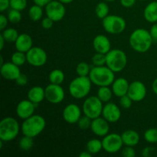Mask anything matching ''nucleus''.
Masks as SVG:
<instances>
[{
	"label": "nucleus",
	"instance_id": "obj_1",
	"mask_svg": "<svg viewBox=\"0 0 157 157\" xmlns=\"http://www.w3.org/2000/svg\"><path fill=\"white\" fill-rule=\"evenodd\" d=\"M153 41L150 31L144 29H135L130 34L129 39L130 47L139 53H145L150 50Z\"/></svg>",
	"mask_w": 157,
	"mask_h": 157
},
{
	"label": "nucleus",
	"instance_id": "obj_2",
	"mask_svg": "<svg viewBox=\"0 0 157 157\" xmlns=\"http://www.w3.org/2000/svg\"><path fill=\"white\" fill-rule=\"evenodd\" d=\"M115 72L106 66H94L90 69L89 78L92 84L98 87L110 86L115 80Z\"/></svg>",
	"mask_w": 157,
	"mask_h": 157
},
{
	"label": "nucleus",
	"instance_id": "obj_3",
	"mask_svg": "<svg viewBox=\"0 0 157 157\" xmlns=\"http://www.w3.org/2000/svg\"><path fill=\"white\" fill-rule=\"evenodd\" d=\"M45 127V119L41 115L33 114L30 117L24 120L21 125V131L25 136L34 138L42 133Z\"/></svg>",
	"mask_w": 157,
	"mask_h": 157
},
{
	"label": "nucleus",
	"instance_id": "obj_4",
	"mask_svg": "<svg viewBox=\"0 0 157 157\" xmlns=\"http://www.w3.org/2000/svg\"><path fill=\"white\" fill-rule=\"evenodd\" d=\"M92 82L89 76H78L71 81L69 84V94L75 99L86 98L91 90Z\"/></svg>",
	"mask_w": 157,
	"mask_h": 157
},
{
	"label": "nucleus",
	"instance_id": "obj_5",
	"mask_svg": "<svg viewBox=\"0 0 157 157\" xmlns=\"http://www.w3.org/2000/svg\"><path fill=\"white\" fill-rule=\"evenodd\" d=\"M21 127L18 121L12 117H5L0 121V140L10 142L18 136Z\"/></svg>",
	"mask_w": 157,
	"mask_h": 157
},
{
	"label": "nucleus",
	"instance_id": "obj_6",
	"mask_svg": "<svg viewBox=\"0 0 157 157\" xmlns=\"http://www.w3.org/2000/svg\"><path fill=\"white\" fill-rule=\"evenodd\" d=\"M127 64V55L121 49H112L106 54V65L115 73L122 71Z\"/></svg>",
	"mask_w": 157,
	"mask_h": 157
},
{
	"label": "nucleus",
	"instance_id": "obj_7",
	"mask_svg": "<svg viewBox=\"0 0 157 157\" xmlns=\"http://www.w3.org/2000/svg\"><path fill=\"white\" fill-rule=\"evenodd\" d=\"M103 107L104 103L98 96H90L86 98L83 103L82 111L85 116L94 120L102 115Z\"/></svg>",
	"mask_w": 157,
	"mask_h": 157
},
{
	"label": "nucleus",
	"instance_id": "obj_8",
	"mask_svg": "<svg viewBox=\"0 0 157 157\" xmlns=\"http://www.w3.org/2000/svg\"><path fill=\"white\" fill-rule=\"evenodd\" d=\"M102 25L107 33L118 35L125 30L127 22L124 18L119 15H108L102 19Z\"/></svg>",
	"mask_w": 157,
	"mask_h": 157
},
{
	"label": "nucleus",
	"instance_id": "obj_9",
	"mask_svg": "<svg viewBox=\"0 0 157 157\" xmlns=\"http://www.w3.org/2000/svg\"><path fill=\"white\" fill-rule=\"evenodd\" d=\"M103 150L108 153H116L122 150L124 142L121 135L110 133L104 136L102 140Z\"/></svg>",
	"mask_w": 157,
	"mask_h": 157
},
{
	"label": "nucleus",
	"instance_id": "obj_10",
	"mask_svg": "<svg viewBox=\"0 0 157 157\" xmlns=\"http://www.w3.org/2000/svg\"><path fill=\"white\" fill-rule=\"evenodd\" d=\"M27 62L33 67H42L46 64L48 55L45 51L40 47H32L26 52Z\"/></svg>",
	"mask_w": 157,
	"mask_h": 157
},
{
	"label": "nucleus",
	"instance_id": "obj_11",
	"mask_svg": "<svg viewBox=\"0 0 157 157\" xmlns=\"http://www.w3.org/2000/svg\"><path fill=\"white\" fill-rule=\"evenodd\" d=\"M46 16L52 18L55 22L59 21L64 18L66 14V9L64 3L58 0H53L44 7Z\"/></svg>",
	"mask_w": 157,
	"mask_h": 157
},
{
	"label": "nucleus",
	"instance_id": "obj_12",
	"mask_svg": "<svg viewBox=\"0 0 157 157\" xmlns=\"http://www.w3.org/2000/svg\"><path fill=\"white\" fill-rule=\"evenodd\" d=\"M45 99L49 103L53 104H58L62 102L65 97V92L61 84H52L44 88Z\"/></svg>",
	"mask_w": 157,
	"mask_h": 157
},
{
	"label": "nucleus",
	"instance_id": "obj_13",
	"mask_svg": "<svg viewBox=\"0 0 157 157\" xmlns=\"http://www.w3.org/2000/svg\"><path fill=\"white\" fill-rule=\"evenodd\" d=\"M147 94L145 84L139 81H133L130 84L127 95L134 102H140L146 98Z\"/></svg>",
	"mask_w": 157,
	"mask_h": 157
},
{
	"label": "nucleus",
	"instance_id": "obj_14",
	"mask_svg": "<svg viewBox=\"0 0 157 157\" xmlns=\"http://www.w3.org/2000/svg\"><path fill=\"white\" fill-rule=\"evenodd\" d=\"M81 111L79 106L75 104H67L63 110V119L66 123L70 124H78V121L81 117Z\"/></svg>",
	"mask_w": 157,
	"mask_h": 157
},
{
	"label": "nucleus",
	"instance_id": "obj_15",
	"mask_svg": "<svg viewBox=\"0 0 157 157\" xmlns=\"http://www.w3.org/2000/svg\"><path fill=\"white\" fill-rule=\"evenodd\" d=\"M101 116L107 120L110 124L116 123L121 119V110L116 104L112 102L106 103L103 107L102 115Z\"/></svg>",
	"mask_w": 157,
	"mask_h": 157
},
{
	"label": "nucleus",
	"instance_id": "obj_16",
	"mask_svg": "<svg viewBox=\"0 0 157 157\" xmlns=\"http://www.w3.org/2000/svg\"><path fill=\"white\" fill-rule=\"evenodd\" d=\"M38 104L28 100H22L16 106L15 113L20 119L25 120L34 114L35 107Z\"/></svg>",
	"mask_w": 157,
	"mask_h": 157
},
{
	"label": "nucleus",
	"instance_id": "obj_17",
	"mask_svg": "<svg viewBox=\"0 0 157 157\" xmlns=\"http://www.w3.org/2000/svg\"><path fill=\"white\" fill-rule=\"evenodd\" d=\"M110 123L104 119V117H97L92 120V124L90 126V130L92 133L100 137H104L110 133Z\"/></svg>",
	"mask_w": 157,
	"mask_h": 157
},
{
	"label": "nucleus",
	"instance_id": "obj_18",
	"mask_svg": "<svg viewBox=\"0 0 157 157\" xmlns=\"http://www.w3.org/2000/svg\"><path fill=\"white\" fill-rule=\"evenodd\" d=\"M0 73L2 77L8 81H15L21 74L19 66L16 65L12 61L6 62L1 65Z\"/></svg>",
	"mask_w": 157,
	"mask_h": 157
},
{
	"label": "nucleus",
	"instance_id": "obj_19",
	"mask_svg": "<svg viewBox=\"0 0 157 157\" xmlns=\"http://www.w3.org/2000/svg\"><path fill=\"white\" fill-rule=\"evenodd\" d=\"M93 47L96 52L106 55L111 50V43L107 36L98 35L94 38Z\"/></svg>",
	"mask_w": 157,
	"mask_h": 157
},
{
	"label": "nucleus",
	"instance_id": "obj_20",
	"mask_svg": "<svg viewBox=\"0 0 157 157\" xmlns=\"http://www.w3.org/2000/svg\"><path fill=\"white\" fill-rule=\"evenodd\" d=\"M32 45H33L32 38L27 33L20 34L15 42V47L16 51H19V52H24V53L29 52L33 47Z\"/></svg>",
	"mask_w": 157,
	"mask_h": 157
},
{
	"label": "nucleus",
	"instance_id": "obj_21",
	"mask_svg": "<svg viewBox=\"0 0 157 157\" xmlns=\"http://www.w3.org/2000/svg\"><path fill=\"white\" fill-rule=\"evenodd\" d=\"M111 86L113 94L118 98H121V97L127 94L130 84L126 78H119L114 80Z\"/></svg>",
	"mask_w": 157,
	"mask_h": 157
},
{
	"label": "nucleus",
	"instance_id": "obj_22",
	"mask_svg": "<svg viewBox=\"0 0 157 157\" xmlns=\"http://www.w3.org/2000/svg\"><path fill=\"white\" fill-rule=\"evenodd\" d=\"M28 99L35 104H38L45 99V92L44 88L40 87V86H35L32 87L28 91L27 94Z\"/></svg>",
	"mask_w": 157,
	"mask_h": 157
},
{
	"label": "nucleus",
	"instance_id": "obj_23",
	"mask_svg": "<svg viewBox=\"0 0 157 157\" xmlns=\"http://www.w3.org/2000/svg\"><path fill=\"white\" fill-rule=\"evenodd\" d=\"M124 146H128V147H136L140 142L139 133L133 130H127L124 131L121 134Z\"/></svg>",
	"mask_w": 157,
	"mask_h": 157
},
{
	"label": "nucleus",
	"instance_id": "obj_24",
	"mask_svg": "<svg viewBox=\"0 0 157 157\" xmlns=\"http://www.w3.org/2000/svg\"><path fill=\"white\" fill-rule=\"evenodd\" d=\"M144 16L148 22H157V1L151 2L146 6L144 11Z\"/></svg>",
	"mask_w": 157,
	"mask_h": 157
},
{
	"label": "nucleus",
	"instance_id": "obj_25",
	"mask_svg": "<svg viewBox=\"0 0 157 157\" xmlns=\"http://www.w3.org/2000/svg\"><path fill=\"white\" fill-rule=\"evenodd\" d=\"M113 90L111 88L109 87V86H104V87H99V89L97 93V96L98 97L100 100L103 103H108L110 102V100L113 97Z\"/></svg>",
	"mask_w": 157,
	"mask_h": 157
},
{
	"label": "nucleus",
	"instance_id": "obj_26",
	"mask_svg": "<svg viewBox=\"0 0 157 157\" xmlns=\"http://www.w3.org/2000/svg\"><path fill=\"white\" fill-rule=\"evenodd\" d=\"M43 7L38 5H33L31 6L29 10V16L30 19L33 21H38L42 18L43 16Z\"/></svg>",
	"mask_w": 157,
	"mask_h": 157
},
{
	"label": "nucleus",
	"instance_id": "obj_27",
	"mask_svg": "<svg viewBox=\"0 0 157 157\" xmlns=\"http://www.w3.org/2000/svg\"><path fill=\"white\" fill-rule=\"evenodd\" d=\"M49 81L52 84H61L64 81V72L60 69H55V70L52 71L51 73L49 74Z\"/></svg>",
	"mask_w": 157,
	"mask_h": 157
},
{
	"label": "nucleus",
	"instance_id": "obj_28",
	"mask_svg": "<svg viewBox=\"0 0 157 157\" xmlns=\"http://www.w3.org/2000/svg\"><path fill=\"white\" fill-rule=\"evenodd\" d=\"M87 150L90 152L92 155L97 154L100 153L103 149L102 140L98 139H91L87 142Z\"/></svg>",
	"mask_w": 157,
	"mask_h": 157
},
{
	"label": "nucleus",
	"instance_id": "obj_29",
	"mask_svg": "<svg viewBox=\"0 0 157 157\" xmlns=\"http://www.w3.org/2000/svg\"><path fill=\"white\" fill-rule=\"evenodd\" d=\"M1 35H2L3 38H5L6 42H15V41L18 38V31L15 29H12V28H9V29H6L3 31H2Z\"/></svg>",
	"mask_w": 157,
	"mask_h": 157
},
{
	"label": "nucleus",
	"instance_id": "obj_30",
	"mask_svg": "<svg viewBox=\"0 0 157 157\" xmlns=\"http://www.w3.org/2000/svg\"><path fill=\"white\" fill-rule=\"evenodd\" d=\"M109 11H110V9L106 2H101L98 3L95 7L96 15L98 16V18H101V19H104L109 15Z\"/></svg>",
	"mask_w": 157,
	"mask_h": 157
},
{
	"label": "nucleus",
	"instance_id": "obj_31",
	"mask_svg": "<svg viewBox=\"0 0 157 157\" xmlns=\"http://www.w3.org/2000/svg\"><path fill=\"white\" fill-rule=\"evenodd\" d=\"M11 61L15 64H16V65L19 66V67L24 65L25 63L27 61L26 53L19 52V51H16V52H14L12 55Z\"/></svg>",
	"mask_w": 157,
	"mask_h": 157
},
{
	"label": "nucleus",
	"instance_id": "obj_32",
	"mask_svg": "<svg viewBox=\"0 0 157 157\" xmlns=\"http://www.w3.org/2000/svg\"><path fill=\"white\" fill-rule=\"evenodd\" d=\"M33 138L30 137V136H25V135H23V136L20 139L19 143H18L19 148L21 150H23V151H29V150H30L33 147Z\"/></svg>",
	"mask_w": 157,
	"mask_h": 157
},
{
	"label": "nucleus",
	"instance_id": "obj_33",
	"mask_svg": "<svg viewBox=\"0 0 157 157\" xmlns=\"http://www.w3.org/2000/svg\"><path fill=\"white\" fill-rule=\"evenodd\" d=\"M144 140L149 144H157V129L150 128L144 134Z\"/></svg>",
	"mask_w": 157,
	"mask_h": 157
},
{
	"label": "nucleus",
	"instance_id": "obj_34",
	"mask_svg": "<svg viewBox=\"0 0 157 157\" xmlns=\"http://www.w3.org/2000/svg\"><path fill=\"white\" fill-rule=\"evenodd\" d=\"M90 67L87 63L80 62L76 67V73L78 76H89L90 71Z\"/></svg>",
	"mask_w": 157,
	"mask_h": 157
},
{
	"label": "nucleus",
	"instance_id": "obj_35",
	"mask_svg": "<svg viewBox=\"0 0 157 157\" xmlns=\"http://www.w3.org/2000/svg\"><path fill=\"white\" fill-rule=\"evenodd\" d=\"M8 19L12 24H17L21 20V13L20 11L12 9L8 13Z\"/></svg>",
	"mask_w": 157,
	"mask_h": 157
},
{
	"label": "nucleus",
	"instance_id": "obj_36",
	"mask_svg": "<svg viewBox=\"0 0 157 157\" xmlns=\"http://www.w3.org/2000/svg\"><path fill=\"white\" fill-rule=\"evenodd\" d=\"M92 64H94V66L106 65V55L97 52L92 57Z\"/></svg>",
	"mask_w": 157,
	"mask_h": 157
},
{
	"label": "nucleus",
	"instance_id": "obj_37",
	"mask_svg": "<svg viewBox=\"0 0 157 157\" xmlns=\"http://www.w3.org/2000/svg\"><path fill=\"white\" fill-rule=\"evenodd\" d=\"M27 0H10V8L16 10H24L27 7Z\"/></svg>",
	"mask_w": 157,
	"mask_h": 157
},
{
	"label": "nucleus",
	"instance_id": "obj_38",
	"mask_svg": "<svg viewBox=\"0 0 157 157\" xmlns=\"http://www.w3.org/2000/svg\"><path fill=\"white\" fill-rule=\"evenodd\" d=\"M92 124V119L88 117L87 116H83L80 118L78 121V127L81 130H87V129H90V126Z\"/></svg>",
	"mask_w": 157,
	"mask_h": 157
},
{
	"label": "nucleus",
	"instance_id": "obj_39",
	"mask_svg": "<svg viewBox=\"0 0 157 157\" xmlns=\"http://www.w3.org/2000/svg\"><path fill=\"white\" fill-rule=\"evenodd\" d=\"M133 102V100H132L127 94L120 98V105H121V107L124 109L130 108Z\"/></svg>",
	"mask_w": 157,
	"mask_h": 157
},
{
	"label": "nucleus",
	"instance_id": "obj_40",
	"mask_svg": "<svg viewBox=\"0 0 157 157\" xmlns=\"http://www.w3.org/2000/svg\"><path fill=\"white\" fill-rule=\"evenodd\" d=\"M122 155L125 157H134L136 156V152L133 147L125 146V147L122 149Z\"/></svg>",
	"mask_w": 157,
	"mask_h": 157
},
{
	"label": "nucleus",
	"instance_id": "obj_41",
	"mask_svg": "<svg viewBox=\"0 0 157 157\" xmlns=\"http://www.w3.org/2000/svg\"><path fill=\"white\" fill-rule=\"evenodd\" d=\"M54 22H55V21H54L52 18H50L49 17L46 16L45 18H44L42 20H41V26H42L43 29L48 30V29H51L52 27H53Z\"/></svg>",
	"mask_w": 157,
	"mask_h": 157
},
{
	"label": "nucleus",
	"instance_id": "obj_42",
	"mask_svg": "<svg viewBox=\"0 0 157 157\" xmlns=\"http://www.w3.org/2000/svg\"><path fill=\"white\" fill-rule=\"evenodd\" d=\"M9 21L8 19V17L3 15V14H1L0 15V30L3 31L4 29H6Z\"/></svg>",
	"mask_w": 157,
	"mask_h": 157
},
{
	"label": "nucleus",
	"instance_id": "obj_43",
	"mask_svg": "<svg viewBox=\"0 0 157 157\" xmlns=\"http://www.w3.org/2000/svg\"><path fill=\"white\" fill-rule=\"evenodd\" d=\"M15 82L19 86H25L28 84V78L26 75L21 74L18 78L15 80Z\"/></svg>",
	"mask_w": 157,
	"mask_h": 157
},
{
	"label": "nucleus",
	"instance_id": "obj_44",
	"mask_svg": "<svg viewBox=\"0 0 157 157\" xmlns=\"http://www.w3.org/2000/svg\"><path fill=\"white\" fill-rule=\"evenodd\" d=\"M9 7H10V0H0V12H5Z\"/></svg>",
	"mask_w": 157,
	"mask_h": 157
},
{
	"label": "nucleus",
	"instance_id": "obj_45",
	"mask_svg": "<svg viewBox=\"0 0 157 157\" xmlns=\"http://www.w3.org/2000/svg\"><path fill=\"white\" fill-rule=\"evenodd\" d=\"M136 0H120L121 6L125 8H130L136 3Z\"/></svg>",
	"mask_w": 157,
	"mask_h": 157
},
{
	"label": "nucleus",
	"instance_id": "obj_46",
	"mask_svg": "<svg viewBox=\"0 0 157 157\" xmlns=\"http://www.w3.org/2000/svg\"><path fill=\"white\" fill-rule=\"evenodd\" d=\"M150 32L151 36L153 37V40L157 41V22L153 23V26H152L151 29H150Z\"/></svg>",
	"mask_w": 157,
	"mask_h": 157
},
{
	"label": "nucleus",
	"instance_id": "obj_47",
	"mask_svg": "<svg viewBox=\"0 0 157 157\" xmlns=\"http://www.w3.org/2000/svg\"><path fill=\"white\" fill-rule=\"evenodd\" d=\"M153 151H154V149L152 148V147H145L142 151L143 156L144 157L150 156L152 155V153H153Z\"/></svg>",
	"mask_w": 157,
	"mask_h": 157
},
{
	"label": "nucleus",
	"instance_id": "obj_48",
	"mask_svg": "<svg viewBox=\"0 0 157 157\" xmlns=\"http://www.w3.org/2000/svg\"><path fill=\"white\" fill-rule=\"evenodd\" d=\"M52 1H53V0H33L35 4L38 5V6H41V7H45Z\"/></svg>",
	"mask_w": 157,
	"mask_h": 157
},
{
	"label": "nucleus",
	"instance_id": "obj_49",
	"mask_svg": "<svg viewBox=\"0 0 157 157\" xmlns=\"http://www.w3.org/2000/svg\"><path fill=\"white\" fill-rule=\"evenodd\" d=\"M152 90L154 92L155 94L157 95V78L153 81V84H152Z\"/></svg>",
	"mask_w": 157,
	"mask_h": 157
},
{
	"label": "nucleus",
	"instance_id": "obj_50",
	"mask_svg": "<svg viewBox=\"0 0 157 157\" xmlns=\"http://www.w3.org/2000/svg\"><path fill=\"white\" fill-rule=\"evenodd\" d=\"M5 42H6V40H5V38H3L2 35L0 34V50H2L3 48H4V45H5Z\"/></svg>",
	"mask_w": 157,
	"mask_h": 157
},
{
	"label": "nucleus",
	"instance_id": "obj_51",
	"mask_svg": "<svg viewBox=\"0 0 157 157\" xmlns=\"http://www.w3.org/2000/svg\"><path fill=\"white\" fill-rule=\"evenodd\" d=\"M92 156L91 153H90V152H88L87 150V151H83L82 153H81L79 154V156L81 157H90Z\"/></svg>",
	"mask_w": 157,
	"mask_h": 157
},
{
	"label": "nucleus",
	"instance_id": "obj_52",
	"mask_svg": "<svg viewBox=\"0 0 157 157\" xmlns=\"http://www.w3.org/2000/svg\"><path fill=\"white\" fill-rule=\"evenodd\" d=\"M58 1H60L61 2H62V3H64V4H69V3L72 2L74 0H58Z\"/></svg>",
	"mask_w": 157,
	"mask_h": 157
},
{
	"label": "nucleus",
	"instance_id": "obj_53",
	"mask_svg": "<svg viewBox=\"0 0 157 157\" xmlns=\"http://www.w3.org/2000/svg\"><path fill=\"white\" fill-rule=\"evenodd\" d=\"M104 1L106 2H111L115 1V0H104Z\"/></svg>",
	"mask_w": 157,
	"mask_h": 157
},
{
	"label": "nucleus",
	"instance_id": "obj_54",
	"mask_svg": "<svg viewBox=\"0 0 157 157\" xmlns=\"http://www.w3.org/2000/svg\"><path fill=\"white\" fill-rule=\"evenodd\" d=\"M140 1H147V0H140Z\"/></svg>",
	"mask_w": 157,
	"mask_h": 157
}]
</instances>
